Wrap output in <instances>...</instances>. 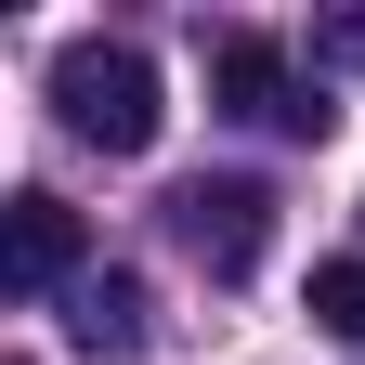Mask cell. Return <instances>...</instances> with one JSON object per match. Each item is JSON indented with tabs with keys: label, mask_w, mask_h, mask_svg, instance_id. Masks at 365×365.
<instances>
[{
	"label": "cell",
	"mask_w": 365,
	"mask_h": 365,
	"mask_svg": "<svg viewBox=\"0 0 365 365\" xmlns=\"http://www.w3.org/2000/svg\"><path fill=\"white\" fill-rule=\"evenodd\" d=\"M53 105H66L78 144H105V157H144L170 130V91H157V66L130 53V39H66L53 53Z\"/></svg>",
	"instance_id": "obj_1"
},
{
	"label": "cell",
	"mask_w": 365,
	"mask_h": 365,
	"mask_svg": "<svg viewBox=\"0 0 365 365\" xmlns=\"http://www.w3.org/2000/svg\"><path fill=\"white\" fill-rule=\"evenodd\" d=\"M209 91H222V118L300 130V144H327V130H339V105H327V91H300V78H287V53H274L261 26H235V39L209 53Z\"/></svg>",
	"instance_id": "obj_2"
},
{
	"label": "cell",
	"mask_w": 365,
	"mask_h": 365,
	"mask_svg": "<svg viewBox=\"0 0 365 365\" xmlns=\"http://www.w3.org/2000/svg\"><path fill=\"white\" fill-rule=\"evenodd\" d=\"M170 235L196 248L222 287H235V274H261V248H274V196H261L248 170H222V182H182V196H170Z\"/></svg>",
	"instance_id": "obj_3"
},
{
	"label": "cell",
	"mask_w": 365,
	"mask_h": 365,
	"mask_svg": "<svg viewBox=\"0 0 365 365\" xmlns=\"http://www.w3.org/2000/svg\"><path fill=\"white\" fill-rule=\"evenodd\" d=\"M78 209L66 196H14V209H0V287H14V300H66L78 287Z\"/></svg>",
	"instance_id": "obj_4"
},
{
	"label": "cell",
	"mask_w": 365,
	"mask_h": 365,
	"mask_svg": "<svg viewBox=\"0 0 365 365\" xmlns=\"http://www.w3.org/2000/svg\"><path fill=\"white\" fill-rule=\"evenodd\" d=\"M144 313H157V300H144V274H118V261H91L78 287H66V339H78L91 365H130V352L157 339Z\"/></svg>",
	"instance_id": "obj_5"
},
{
	"label": "cell",
	"mask_w": 365,
	"mask_h": 365,
	"mask_svg": "<svg viewBox=\"0 0 365 365\" xmlns=\"http://www.w3.org/2000/svg\"><path fill=\"white\" fill-rule=\"evenodd\" d=\"M313 327H327V339H365V261H313Z\"/></svg>",
	"instance_id": "obj_6"
}]
</instances>
